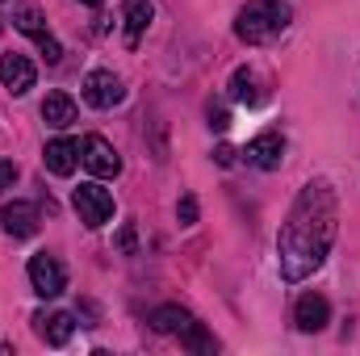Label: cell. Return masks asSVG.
I'll return each mask as SVG.
<instances>
[{
    "label": "cell",
    "mask_w": 360,
    "mask_h": 356,
    "mask_svg": "<svg viewBox=\"0 0 360 356\" xmlns=\"http://www.w3.org/2000/svg\"><path fill=\"white\" fill-rule=\"evenodd\" d=\"M30 285H34V293L38 298H59L63 289H68V268L59 256H51V252H38V256H30Z\"/></svg>",
    "instance_id": "obj_4"
},
{
    "label": "cell",
    "mask_w": 360,
    "mask_h": 356,
    "mask_svg": "<svg viewBox=\"0 0 360 356\" xmlns=\"http://www.w3.org/2000/svg\"><path fill=\"white\" fill-rule=\"evenodd\" d=\"M13 180H17V164H8V160H4V164H0V189H8Z\"/></svg>",
    "instance_id": "obj_22"
},
{
    "label": "cell",
    "mask_w": 360,
    "mask_h": 356,
    "mask_svg": "<svg viewBox=\"0 0 360 356\" xmlns=\"http://www.w3.org/2000/svg\"><path fill=\"white\" fill-rule=\"evenodd\" d=\"M151 21H155L151 0H130V4H126V13H122V30H126V46H130V51L143 42V34H147Z\"/></svg>",
    "instance_id": "obj_14"
},
{
    "label": "cell",
    "mask_w": 360,
    "mask_h": 356,
    "mask_svg": "<svg viewBox=\"0 0 360 356\" xmlns=\"http://www.w3.org/2000/svg\"><path fill=\"white\" fill-rule=\"evenodd\" d=\"M84 101H89L92 109H113V105H122L126 101V89H122V80L113 76V72H89L84 76Z\"/></svg>",
    "instance_id": "obj_7"
},
{
    "label": "cell",
    "mask_w": 360,
    "mask_h": 356,
    "mask_svg": "<svg viewBox=\"0 0 360 356\" xmlns=\"http://www.w3.org/2000/svg\"><path fill=\"white\" fill-rule=\"evenodd\" d=\"M42 122L55 126V130H68V126L76 122V101H72L68 92H46V101H42Z\"/></svg>",
    "instance_id": "obj_15"
},
{
    "label": "cell",
    "mask_w": 360,
    "mask_h": 356,
    "mask_svg": "<svg viewBox=\"0 0 360 356\" xmlns=\"http://www.w3.org/2000/svg\"><path fill=\"white\" fill-rule=\"evenodd\" d=\"M214 160H218V168H231V164H235V151H231V147H218Z\"/></svg>",
    "instance_id": "obj_23"
},
{
    "label": "cell",
    "mask_w": 360,
    "mask_h": 356,
    "mask_svg": "<svg viewBox=\"0 0 360 356\" xmlns=\"http://www.w3.org/2000/svg\"><path fill=\"white\" fill-rule=\"evenodd\" d=\"M327 319H331V302H327L323 293H302V298H297V306H293V323H297L302 331H323Z\"/></svg>",
    "instance_id": "obj_11"
},
{
    "label": "cell",
    "mask_w": 360,
    "mask_h": 356,
    "mask_svg": "<svg viewBox=\"0 0 360 356\" xmlns=\"http://www.w3.org/2000/svg\"><path fill=\"white\" fill-rule=\"evenodd\" d=\"M289 21H293V8L285 0H248L235 17V34L248 46H260V42H272L276 34H285Z\"/></svg>",
    "instance_id": "obj_2"
},
{
    "label": "cell",
    "mask_w": 360,
    "mask_h": 356,
    "mask_svg": "<svg viewBox=\"0 0 360 356\" xmlns=\"http://www.w3.org/2000/svg\"><path fill=\"white\" fill-rule=\"evenodd\" d=\"M72 205H76V214H80V222L84 227H105L109 218H113V193L109 189H101L96 180H84L80 189H72Z\"/></svg>",
    "instance_id": "obj_3"
},
{
    "label": "cell",
    "mask_w": 360,
    "mask_h": 356,
    "mask_svg": "<svg viewBox=\"0 0 360 356\" xmlns=\"http://www.w3.org/2000/svg\"><path fill=\"white\" fill-rule=\"evenodd\" d=\"M231 96L243 101V105H260V101H264V92L256 89V76H252L248 68H239V72L231 76Z\"/></svg>",
    "instance_id": "obj_17"
},
{
    "label": "cell",
    "mask_w": 360,
    "mask_h": 356,
    "mask_svg": "<svg viewBox=\"0 0 360 356\" xmlns=\"http://www.w3.org/2000/svg\"><path fill=\"white\" fill-rule=\"evenodd\" d=\"M13 25L25 34V38H34L38 46H42V55H46V63H59L63 59V46L55 42V34L46 30V17L34 8V4H25V8H17V17H13Z\"/></svg>",
    "instance_id": "obj_5"
},
{
    "label": "cell",
    "mask_w": 360,
    "mask_h": 356,
    "mask_svg": "<svg viewBox=\"0 0 360 356\" xmlns=\"http://www.w3.org/2000/svg\"><path fill=\"white\" fill-rule=\"evenodd\" d=\"M117 248H122L126 256H134V227H130V222L122 227V235H117Z\"/></svg>",
    "instance_id": "obj_21"
},
{
    "label": "cell",
    "mask_w": 360,
    "mask_h": 356,
    "mask_svg": "<svg viewBox=\"0 0 360 356\" xmlns=\"http://www.w3.org/2000/svg\"><path fill=\"white\" fill-rule=\"evenodd\" d=\"M281 160H285V139H281V134L264 130V134H256V139L248 143V164H256L260 172H276Z\"/></svg>",
    "instance_id": "obj_10"
},
{
    "label": "cell",
    "mask_w": 360,
    "mask_h": 356,
    "mask_svg": "<svg viewBox=\"0 0 360 356\" xmlns=\"http://www.w3.org/2000/svg\"><path fill=\"white\" fill-rule=\"evenodd\" d=\"M80 4H92V8H96V4H101V0H80Z\"/></svg>",
    "instance_id": "obj_24"
},
{
    "label": "cell",
    "mask_w": 360,
    "mask_h": 356,
    "mask_svg": "<svg viewBox=\"0 0 360 356\" xmlns=\"http://www.w3.org/2000/svg\"><path fill=\"white\" fill-rule=\"evenodd\" d=\"M0 80H4V89L13 92V96H25V92L34 89V80H38V72H34V63H30L25 55H17V51H8V55L0 59Z\"/></svg>",
    "instance_id": "obj_9"
},
{
    "label": "cell",
    "mask_w": 360,
    "mask_h": 356,
    "mask_svg": "<svg viewBox=\"0 0 360 356\" xmlns=\"http://www.w3.org/2000/svg\"><path fill=\"white\" fill-rule=\"evenodd\" d=\"M335 218H340V205H335V193L327 180H310L285 227H281V239H276V252H281V276L285 281H306L314 268H323L331 243H335Z\"/></svg>",
    "instance_id": "obj_1"
},
{
    "label": "cell",
    "mask_w": 360,
    "mask_h": 356,
    "mask_svg": "<svg viewBox=\"0 0 360 356\" xmlns=\"http://www.w3.org/2000/svg\"><path fill=\"white\" fill-rule=\"evenodd\" d=\"M210 126H214V130H226V126H231V113H226L222 105H210Z\"/></svg>",
    "instance_id": "obj_20"
},
{
    "label": "cell",
    "mask_w": 360,
    "mask_h": 356,
    "mask_svg": "<svg viewBox=\"0 0 360 356\" xmlns=\"http://www.w3.org/2000/svg\"><path fill=\"white\" fill-rule=\"evenodd\" d=\"M34 331H38V340H46L51 348H63V344L72 340V331H76V319L63 314V310H55V314H34Z\"/></svg>",
    "instance_id": "obj_13"
},
{
    "label": "cell",
    "mask_w": 360,
    "mask_h": 356,
    "mask_svg": "<svg viewBox=\"0 0 360 356\" xmlns=\"http://www.w3.org/2000/svg\"><path fill=\"white\" fill-rule=\"evenodd\" d=\"M188 323H193V314L180 310V306H160V310H151V327L164 331V336H180Z\"/></svg>",
    "instance_id": "obj_16"
},
{
    "label": "cell",
    "mask_w": 360,
    "mask_h": 356,
    "mask_svg": "<svg viewBox=\"0 0 360 356\" xmlns=\"http://www.w3.org/2000/svg\"><path fill=\"white\" fill-rule=\"evenodd\" d=\"M42 160H46V172L51 177H72L76 164H80V147L72 139H51L46 151H42Z\"/></svg>",
    "instance_id": "obj_12"
},
{
    "label": "cell",
    "mask_w": 360,
    "mask_h": 356,
    "mask_svg": "<svg viewBox=\"0 0 360 356\" xmlns=\"http://www.w3.org/2000/svg\"><path fill=\"white\" fill-rule=\"evenodd\" d=\"M80 155H84V168H89L96 180H113L122 172V155H117L113 143L101 139V134H89V139L80 143Z\"/></svg>",
    "instance_id": "obj_6"
},
{
    "label": "cell",
    "mask_w": 360,
    "mask_h": 356,
    "mask_svg": "<svg viewBox=\"0 0 360 356\" xmlns=\"http://www.w3.org/2000/svg\"><path fill=\"white\" fill-rule=\"evenodd\" d=\"M180 344H184L188 352H214V340L205 336V327H201L197 319H193V323H188V327L180 331Z\"/></svg>",
    "instance_id": "obj_18"
},
{
    "label": "cell",
    "mask_w": 360,
    "mask_h": 356,
    "mask_svg": "<svg viewBox=\"0 0 360 356\" xmlns=\"http://www.w3.org/2000/svg\"><path fill=\"white\" fill-rule=\"evenodd\" d=\"M176 218H180V227H193V222H197V197H193V193H184V197H180Z\"/></svg>",
    "instance_id": "obj_19"
},
{
    "label": "cell",
    "mask_w": 360,
    "mask_h": 356,
    "mask_svg": "<svg viewBox=\"0 0 360 356\" xmlns=\"http://www.w3.org/2000/svg\"><path fill=\"white\" fill-rule=\"evenodd\" d=\"M0 227H4V235H13V239L38 235V205H34V201H4V205H0Z\"/></svg>",
    "instance_id": "obj_8"
}]
</instances>
